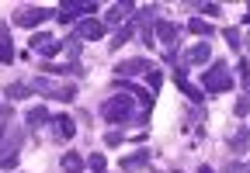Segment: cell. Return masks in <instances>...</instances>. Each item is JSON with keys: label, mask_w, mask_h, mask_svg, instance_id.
Here are the masks:
<instances>
[{"label": "cell", "mask_w": 250, "mask_h": 173, "mask_svg": "<svg viewBox=\"0 0 250 173\" xmlns=\"http://www.w3.org/2000/svg\"><path fill=\"white\" fill-rule=\"evenodd\" d=\"M115 86H118V94H111L101 107H98V114H101V121H108V125H146L149 121V114L139 107L136 111V97L129 94V86H125L122 80H115Z\"/></svg>", "instance_id": "6da1fadb"}, {"label": "cell", "mask_w": 250, "mask_h": 173, "mask_svg": "<svg viewBox=\"0 0 250 173\" xmlns=\"http://www.w3.org/2000/svg\"><path fill=\"white\" fill-rule=\"evenodd\" d=\"M202 90H205L208 97H215V94H229V90H233V73H229V66L215 59V63L205 69V76H202Z\"/></svg>", "instance_id": "7a4b0ae2"}, {"label": "cell", "mask_w": 250, "mask_h": 173, "mask_svg": "<svg viewBox=\"0 0 250 173\" xmlns=\"http://www.w3.org/2000/svg\"><path fill=\"white\" fill-rule=\"evenodd\" d=\"M28 86H31V94H42V97H52V101H73L77 97L73 83H62V80H52V76H39Z\"/></svg>", "instance_id": "3957f363"}, {"label": "cell", "mask_w": 250, "mask_h": 173, "mask_svg": "<svg viewBox=\"0 0 250 173\" xmlns=\"http://www.w3.org/2000/svg\"><path fill=\"white\" fill-rule=\"evenodd\" d=\"M56 11L59 7H21V11H14V24L18 28H39L49 17H56Z\"/></svg>", "instance_id": "277c9868"}, {"label": "cell", "mask_w": 250, "mask_h": 173, "mask_svg": "<svg viewBox=\"0 0 250 173\" xmlns=\"http://www.w3.org/2000/svg\"><path fill=\"white\" fill-rule=\"evenodd\" d=\"M28 45H31V52H39V55H45V59H52V55L59 52V49H66L56 35H49V32H35L28 38Z\"/></svg>", "instance_id": "5b68a950"}, {"label": "cell", "mask_w": 250, "mask_h": 173, "mask_svg": "<svg viewBox=\"0 0 250 173\" xmlns=\"http://www.w3.org/2000/svg\"><path fill=\"white\" fill-rule=\"evenodd\" d=\"M90 11H98V4H94V0H87V4H62V7L56 11V21H62V24H77V21H83Z\"/></svg>", "instance_id": "8992f818"}, {"label": "cell", "mask_w": 250, "mask_h": 173, "mask_svg": "<svg viewBox=\"0 0 250 173\" xmlns=\"http://www.w3.org/2000/svg\"><path fill=\"white\" fill-rule=\"evenodd\" d=\"M73 38L77 42H94V38H104V21L98 17H83L73 24Z\"/></svg>", "instance_id": "52a82bcc"}, {"label": "cell", "mask_w": 250, "mask_h": 173, "mask_svg": "<svg viewBox=\"0 0 250 173\" xmlns=\"http://www.w3.org/2000/svg\"><path fill=\"white\" fill-rule=\"evenodd\" d=\"M177 35H181V32H177V24H174V21H164V17H156V21H153V38L160 42L167 52H174Z\"/></svg>", "instance_id": "ba28073f"}, {"label": "cell", "mask_w": 250, "mask_h": 173, "mask_svg": "<svg viewBox=\"0 0 250 173\" xmlns=\"http://www.w3.org/2000/svg\"><path fill=\"white\" fill-rule=\"evenodd\" d=\"M174 80H177V90H181L188 101H191V104H202V101H205V90H202V86H195L191 80H188V69H184V66H177Z\"/></svg>", "instance_id": "9c48e42d"}, {"label": "cell", "mask_w": 250, "mask_h": 173, "mask_svg": "<svg viewBox=\"0 0 250 173\" xmlns=\"http://www.w3.org/2000/svg\"><path fill=\"white\" fill-rule=\"evenodd\" d=\"M208 59H212V45H208V42H198V45H191V49H184V55H181L184 69H188V66H205Z\"/></svg>", "instance_id": "30bf717a"}, {"label": "cell", "mask_w": 250, "mask_h": 173, "mask_svg": "<svg viewBox=\"0 0 250 173\" xmlns=\"http://www.w3.org/2000/svg\"><path fill=\"white\" fill-rule=\"evenodd\" d=\"M153 159V149H136L129 156H122V173H143Z\"/></svg>", "instance_id": "8fae6325"}, {"label": "cell", "mask_w": 250, "mask_h": 173, "mask_svg": "<svg viewBox=\"0 0 250 173\" xmlns=\"http://www.w3.org/2000/svg\"><path fill=\"white\" fill-rule=\"evenodd\" d=\"M115 73H118V80H122V76H146V73H153V63H149V59H139V55H136V59L118 63Z\"/></svg>", "instance_id": "7c38bea8"}, {"label": "cell", "mask_w": 250, "mask_h": 173, "mask_svg": "<svg viewBox=\"0 0 250 173\" xmlns=\"http://www.w3.org/2000/svg\"><path fill=\"white\" fill-rule=\"evenodd\" d=\"M132 14H136V4H111L108 14H104V28H108V24H118V28H122V24H129Z\"/></svg>", "instance_id": "4fadbf2b"}, {"label": "cell", "mask_w": 250, "mask_h": 173, "mask_svg": "<svg viewBox=\"0 0 250 173\" xmlns=\"http://www.w3.org/2000/svg\"><path fill=\"white\" fill-rule=\"evenodd\" d=\"M14 63V42H11V28L7 21H0V66Z\"/></svg>", "instance_id": "5bb4252c"}, {"label": "cell", "mask_w": 250, "mask_h": 173, "mask_svg": "<svg viewBox=\"0 0 250 173\" xmlns=\"http://www.w3.org/2000/svg\"><path fill=\"white\" fill-rule=\"evenodd\" d=\"M49 125H52V132H56V138H62V142H66V138H73V135H77V125H73V118H70V114H56V118H52Z\"/></svg>", "instance_id": "9a60e30c"}, {"label": "cell", "mask_w": 250, "mask_h": 173, "mask_svg": "<svg viewBox=\"0 0 250 173\" xmlns=\"http://www.w3.org/2000/svg\"><path fill=\"white\" fill-rule=\"evenodd\" d=\"M52 118H49V111H45V104H35V107H28L24 111V125L35 132V128H42V125H49Z\"/></svg>", "instance_id": "2e32d148"}, {"label": "cell", "mask_w": 250, "mask_h": 173, "mask_svg": "<svg viewBox=\"0 0 250 173\" xmlns=\"http://www.w3.org/2000/svg\"><path fill=\"white\" fill-rule=\"evenodd\" d=\"M132 35H136V24H132V21H129V24H122L118 32H115V38L108 42V49H111V52H118L125 42H132Z\"/></svg>", "instance_id": "e0dca14e"}, {"label": "cell", "mask_w": 250, "mask_h": 173, "mask_svg": "<svg viewBox=\"0 0 250 173\" xmlns=\"http://www.w3.org/2000/svg\"><path fill=\"white\" fill-rule=\"evenodd\" d=\"M59 166L66 170V173H83V159L77 156V153H62V159H59Z\"/></svg>", "instance_id": "ac0fdd59"}, {"label": "cell", "mask_w": 250, "mask_h": 173, "mask_svg": "<svg viewBox=\"0 0 250 173\" xmlns=\"http://www.w3.org/2000/svg\"><path fill=\"white\" fill-rule=\"evenodd\" d=\"M229 149H233L236 156H243V153H247V128H240V132H233V135H229Z\"/></svg>", "instance_id": "d6986e66"}, {"label": "cell", "mask_w": 250, "mask_h": 173, "mask_svg": "<svg viewBox=\"0 0 250 173\" xmlns=\"http://www.w3.org/2000/svg\"><path fill=\"white\" fill-rule=\"evenodd\" d=\"M188 32H191V35H208V38H212V24H208L205 17H191V21H188Z\"/></svg>", "instance_id": "ffe728a7"}, {"label": "cell", "mask_w": 250, "mask_h": 173, "mask_svg": "<svg viewBox=\"0 0 250 173\" xmlns=\"http://www.w3.org/2000/svg\"><path fill=\"white\" fill-rule=\"evenodd\" d=\"M4 94H7V101H24V97L31 94V86H28V83H11Z\"/></svg>", "instance_id": "44dd1931"}, {"label": "cell", "mask_w": 250, "mask_h": 173, "mask_svg": "<svg viewBox=\"0 0 250 173\" xmlns=\"http://www.w3.org/2000/svg\"><path fill=\"white\" fill-rule=\"evenodd\" d=\"M87 166H90L94 173H108V159H104V153H94V156L87 159Z\"/></svg>", "instance_id": "7402d4cb"}, {"label": "cell", "mask_w": 250, "mask_h": 173, "mask_svg": "<svg viewBox=\"0 0 250 173\" xmlns=\"http://www.w3.org/2000/svg\"><path fill=\"white\" fill-rule=\"evenodd\" d=\"M195 11H202V14H208V17H219L223 14V4H191Z\"/></svg>", "instance_id": "603a6c76"}, {"label": "cell", "mask_w": 250, "mask_h": 173, "mask_svg": "<svg viewBox=\"0 0 250 173\" xmlns=\"http://www.w3.org/2000/svg\"><path fill=\"white\" fill-rule=\"evenodd\" d=\"M223 35H226V42H229V49H240V45H243V38H240V32H236V28H226V32H223Z\"/></svg>", "instance_id": "cb8c5ba5"}, {"label": "cell", "mask_w": 250, "mask_h": 173, "mask_svg": "<svg viewBox=\"0 0 250 173\" xmlns=\"http://www.w3.org/2000/svg\"><path fill=\"white\" fill-rule=\"evenodd\" d=\"M146 83H149V90H153V97H156V90H160V83H164V76H160V73L153 69V73H146Z\"/></svg>", "instance_id": "d4e9b609"}, {"label": "cell", "mask_w": 250, "mask_h": 173, "mask_svg": "<svg viewBox=\"0 0 250 173\" xmlns=\"http://www.w3.org/2000/svg\"><path fill=\"white\" fill-rule=\"evenodd\" d=\"M223 173H250V163H226Z\"/></svg>", "instance_id": "484cf974"}, {"label": "cell", "mask_w": 250, "mask_h": 173, "mask_svg": "<svg viewBox=\"0 0 250 173\" xmlns=\"http://www.w3.org/2000/svg\"><path fill=\"white\" fill-rule=\"evenodd\" d=\"M233 114H236V118H247V114H250V104H247V97H240V101H236Z\"/></svg>", "instance_id": "4316f807"}, {"label": "cell", "mask_w": 250, "mask_h": 173, "mask_svg": "<svg viewBox=\"0 0 250 173\" xmlns=\"http://www.w3.org/2000/svg\"><path fill=\"white\" fill-rule=\"evenodd\" d=\"M104 142H108V146H122L125 135H122V132H108V135H104Z\"/></svg>", "instance_id": "83f0119b"}, {"label": "cell", "mask_w": 250, "mask_h": 173, "mask_svg": "<svg viewBox=\"0 0 250 173\" xmlns=\"http://www.w3.org/2000/svg\"><path fill=\"white\" fill-rule=\"evenodd\" d=\"M243 94H247V97H250V73H247V76H243Z\"/></svg>", "instance_id": "f1b7e54d"}, {"label": "cell", "mask_w": 250, "mask_h": 173, "mask_svg": "<svg viewBox=\"0 0 250 173\" xmlns=\"http://www.w3.org/2000/svg\"><path fill=\"white\" fill-rule=\"evenodd\" d=\"M198 173H215V170H212L208 163H202V166H198Z\"/></svg>", "instance_id": "f546056e"}, {"label": "cell", "mask_w": 250, "mask_h": 173, "mask_svg": "<svg viewBox=\"0 0 250 173\" xmlns=\"http://www.w3.org/2000/svg\"><path fill=\"white\" fill-rule=\"evenodd\" d=\"M243 24H250V7H247V14H243Z\"/></svg>", "instance_id": "4dcf8cb0"}, {"label": "cell", "mask_w": 250, "mask_h": 173, "mask_svg": "<svg viewBox=\"0 0 250 173\" xmlns=\"http://www.w3.org/2000/svg\"><path fill=\"white\" fill-rule=\"evenodd\" d=\"M243 45H247V49H250V35H247V38H243Z\"/></svg>", "instance_id": "1f68e13d"}, {"label": "cell", "mask_w": 250, "mask_h": 173, "mask_svg": "<svg viewBox=\"0 0 250 173\" xmlns=\"http://www.w3.org/2000/svg\"><path fill=\"white\" fill-rule=\"evenodd\" d=\"M149 173H160V170H149Z\"/></svg>", "instance_id": "d6a6232c"}, {"label": "cell", "mask_w": 250, "mask_h": 173, "mask_svg": "<svg viewBox=\"0 0 250 173\" xmlns=\"http://www.w3.org/2000/svg\"><path fill=\"white\" fill-rule=\"evenodd\" d=\"M247 135H250V125H247Z\"/></svg>", "instance_id": "836d02e7"}]
</instances>
